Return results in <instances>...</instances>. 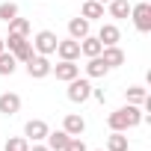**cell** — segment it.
I'll return each instance as SVG.
<instances>
[{
    "instance_id": "obj_5",
    "label": "cell",
    "mask_w": 151,
    "mask_h": 151,
    "mask_svg": "<svg viewBox=\"0 0 151 151\" xmlns=\"http://www.w3.org/2000/svg\"><path fill=\"white\" fill-rule=\"evenodd\" d=\"M50 59L47 56H42V53H33L30 59H27V74H30V77H36V80H42V77H47V74H50Z\"/></svg>"
},
{
    "instance_id": "obj_27",
    "label": "cell",
    "mask_w": 151,
    "mask_h": 151,
    "mask_svg": "<svg viewBox=\"0 0 151 151\" xmlns=\"http://www.w3.org/2000/svg\"><path fill=\"white\" fill-rule=\"evenodd\" d=\"M92 98H95V101H101V104H104V101H107V92H104V89H92Z\"/></svg>"
},
{
    "instance_id": "obj_6",
    "label": "cell",
    "mask_w": 151,
    "mask_h": 151,
    "mask_svg": "<svg viewBox=\"0 0 151 151\" xmlns=\"http://www.w3.org/2000/svg\"><path fill=\"white\" fill-rule=\"evenodd\" d=\"M130 18H133V24H136L139 33H148V30H151V3H136V6H130Z\"/></svg>"
},
{
    "instance_id": "obj_18",
    "label": "cell",
    "mask_w": 151,
    "mask_h": 151,
    "mask_svg": "<svg viewBox=\"0 0 151 151\" xmlns=\"http://www.w3.org/2000/svg\"><path fill=\"white\" fill-rule=\"evenodd\" d=\"M101 42H98V36H86V39H80V53L83 56H98L101 53Z\"/></svg>"
},
{
    "instance_id": "obj_9",
    "label": "cell",
    "mask_w": 151,
    "mask_h": 151,
    "mask_svg": "<svg viewBox=\"0 0 151 151\" xmlns=\"http://www.w3.org/2000/svg\"><path fill=\"white\" fill-rule=\"evenodd\" d=\"M50 74H56V80H74V77H77V74H80V65H74L71 59H62L59 65H53L50 68Z\"/></svg>"
},
{
    "instance_id": "obj_31",
    "label": "cell",
    "mask_w": 151,
    "mask_h": 151,
    "mask_svg": "<svg viewBox=\"0 0 151 151\" xmlns=\"http://www.w3.org/2000/svg\"><path fill=\"white\" fill-rule=\"evenodd\" d=\"M95 151H104V148H95Z\"/></svg>"
},
{
    "instance_id": "obj_12",
    "label": "cell",
    "mask_w": 151,
    "mask_h": 151,
    "mask_svg": "<svg viewBox=\"0 0 151 151\" xmlns=\"http://www.w3.org/2000/svg\"><path fill=\"white\" fill-rule=\"evenodd\" d=\"M18 110H21V98L15 92H3L0 95V113L3 116H15Z\"/></svg>"
},
{
    "instance_id": "obj_26",
    "label": "cell",
    "mask_w": 151,
    "mask_h": 151,
    "mask_svg": "<svg viewBox=\"0 0 151 151\" xmlns=\"http://www.w3.org/2000/svg\"><path fill=\"white\" fill-rule=\"evenodd\" d=\"M65 151H89V148H86V142H83L80 136H71L68 145H65Z\"/></svg>"
},
{
    "instance_id": "obj_21",
    "label": "cell",
    "mask_w": 151,
    "mask_h": 151,
    "mask_svg": "<svg viewBox=\"0 0 151 151\" xmlns=\"http://www.w3.org/2000/svg\"><path fill=\"white\" fill-rule=\"evenodd\" d=\"M124 95H127V104H145V98H148V92H145V86H127L124 89Z\"/></svg>"
},
{
    "instance_id": "obj_30",
    "label": "cell",
    "mask_w": 151,
    "mask_h": 151,
    "mask_svg": "<svg viewBox=\"0 0 151 151\" xmlns=\"http://www.w3.org/2000/svg\"><path fill=\"white\" fill-rule=\"evenodd\" d=\"M98 3H110V0H98Z\"/></svg>"
},
{
    "instance_id": "obj_1",
    "label": "cell",
    "mask_w": 151,
    "mask_h": 151,
    "mask_svg": "<svg viewBox=\"0 0 151 151\" xmlns=\"http://www.w3.org/2000/svg\"><path fill=\"white\" fill-rule=\"evenodd\" d=\"M148 119L151 116H145L136 104H127V107H119L116 113H110L107 124H110V130H130V127H136V124H142Z\"/></svg>"
},
{
    "instance_id": "obj_16",
    "label": "cell",
    "mask_w": 151,
    "mask_h": 151,
    "mask_svg": "<svg viewBox=\"0 0 151 151\" xmlns=\"http://www.w3.org/2000/svg\"><path fill=\"white\" fill-rule=\"evenodd\" d=\"M107 71H110V65L101 59V53L98 56H89V62H86V74H89V77H104Z\"/></svg>"
},
{
    "instance_id": "obj_19",
    "label": "cell",
    "mask_w": 151,
    "mask_h": 151,
    "mask_svg": "<svg viewBox=\"0 0 151 151\" xmlns=\"http://www.w3.org/2000/svg\"><path fill=\"white\" fill-rule=\"evenodd\" d=\"M107 151H127V136L124 130H113L107 136Z\"/></svg>"
},
{
    "instance_id": "obj_23",
    "label": "cell",
    "mask_w": 151,
    "mask_h": 151,
    "mask_svg": "<svg viewBox=\"0 0 151 151\" xmlns=\"http://www.w3.org/2000/svg\"><path fill=\"white\" fill-rule=\"evenodd\" d=\"M110 15L113 18H127L130 15V3L127 0H110Z\"/></svg>"
},
{
    "instance_id": "obj_4",
    "label": "cell",
    "mask_w": 151,
    "mask_h": 151,
    "mask_svg": "<svg viewBox=\"0 0 151 151\" xmlns=\"http://www.w3.org/2000/svg\"><path fill=\"white\" fill-rule=\"evenodd\" d=\"M56 33H50V30H42V33H36V39H33V50L36 53H42V56H50V53H56Z\"/></svg>"
},
{
    "instance_id": "obj_2",
    "label": "cell",
    "mask_w": 151,
    "mask_h": 151,
    "mask_svg": "<svg viewBox=\"0 0 151 151\" xmlns=\"http://www.w3.org/2000/svg\"><path fill=\"white\" fill-rule=\"evenodd\" d=\"M6 42V47H9V53L18 59V62H27L36 50H33V42L27 39V36H9V39H3Z\"/></svg>"
},
{
    "instance_id": "obj_17",
    "label": "cell",
    "mask_w": 151,
    "mask_h": 151,
    "mask_svg": "<svg viewBox=\"0 0 151 151\" xmlns=\"http://www.w3.org/2000/svg\"><path fill=\"white\" fill-rule=\"evenodd\" d=\"M80 15L86 21H98V18H104V3H98V0H86L83 9H80Z\"/></svg>"
},
{
    "instance_id": "obj_25",
    "label": "cell",
    "mask_w": 151,
    "mask_h": 151,
    "mask_svg": "<svg viewBox=\"0 0 151 151\" xmlns=\"http://www.w3.org/2000/svg\"><path fill=\"white\" fill-rule=\"evenodd\" d=\"M15 15H18V3H0V21L9 24Z\"/></svg>"
},
{
    "instance_id": "obj_14",
    "label": "cell",
    "mask_w": 151,
    "mask_h": 151,
    "mask_svg": "<svg viewBox=\"0 0 151 151\" xmlns=\"http://www.w3.org/2000/svg\"><path fill=\"white\" fill-rule=\"evenodd\" d=\"M68 36L77 39V42L86 39V36H89V21H86L83 15H80V18H71V21H68Z\"/></svg>"
},
{
    "instance_id": "obj_13",
    "label": "cell",
    "mask_w": 151,
    "mask_h": 151,
    "mask_svg": "<svg viewBox=\"0 0 151 151\" xmlns=\"http://www.w3.org/2000/svg\"><path fill=\"white\" fill-rule=\"evenodd\" d=\"M101 59L110 65V68H116V65H122L124 62V50L119 47V45H110V47H101Z\"/></svg>"
},
{
    "instance_id": "obj_8",
    "label": "cell",
    "mask_w": 151,
    "mask_h": 151,
    "mask_svg": "<svg viewBox=\"0 0 151 151\" xmlns=\"http://www.w3.org/2000/svg\"><path fill=\"white\" fill-rule=\"evenodd\" d=\"M47 122H42V119H30L27 124H24V136L27 139H33V142H42L45 136H47Z\"/></svg>"
},
{
    "instance_id": "obj_7",
    "label": "cell",
    "mask_w": 151,
    "mask_h": 151,
    "mask_svg": "<svg viewBox=\"0 0 151 151\" xmlns=\"http://www.w3.org/2000/svg\"><path fill=\"white\" fill-rule=\"evenodd\" d=\"M56 53H59V59H80V42L77 39H59L56 42Z\"/></svg>"
},
{
    "instance_id": "obj_20",
    "label": "cell",
    "mask_w": 151,
    "mask_h": 151,
    "mask_svg": "<svg viewBox=\"0 0 151 151\" xmlns=\"http://www.w3.org/2000/svg\"><path fill=\"white\" fill-rule=\"evenodd\" d=\"M15 68H18V59H15L9 50H3V53H0V74L9 77V74H15Z\"/></svg>"
},
{
    "instance_id": "obj_28",
    "label": "cell",
    "mask_w": 151,
    "mask_h": 151,
    "mask_svg": "<svg viewBox=\"0 0 151 151\" xmlns=\"http://www.w3.org/2000/svg\"><path fill=\"white\" fill-rule=\"evenodd\" d=\"M30 151H50L47 145H30Z\"/></svg>"
},
{
    "instance_id": "obj_10",
    "label": "cell",
    "mask_w": 151,
    "mask_h": 151,
    "mask_svg": "<svg viewBox=\"0 0 151 151\" xmlns=\"http://www.w3.org/2000/svg\"><path fill=\"white\" fill-rule=\"evenodd\" d=\"M62 130H65L68 136H80V133L86 130V122H83V116H77V113H68V116L62 119Z\"/></svg>"
},
{
    "instance_id": "obj_3",
    "label": "cell",
    "mask_w": 151,
    "mask_h": 151,
    "mask_svg": "<svg viewBox=\"0 0 151 151\" xmlns=\"http://www.w3.org/2000/svg\"><path fill=\"white\" fill-rule=\"evenodd\" d=\"M89 98H92V83L89 80H80V77L68 80V101L71 104H83Z\"/></svg>"
},
{
    "instance_id": "obj_11",
    "label": "cell",
    "mask_w": 151,
    "mask_h": 151,
    "mask_svg": "<svg viewBox=\"0 0 151 151\" xmlns=\"http://www.w3.org/2000/svg\"><path fill=\"white\" fill-rule=\"evenodd\" d=\"M119 39H122V33H119V27H116V24H101V30H98V42H101L104 47L119 45Z\"/></svg>"
},
{
    "instance_id": "obj_24",
    "label": "cell",
    "mask_w": 151,
    "mask_h": 151,
    "mask_svg": "<svg viewBox=\"0 0 151 151\" xmlns=\"http://www.w3.org/2000/svg\"><path fill=\"white\" fill-rule=\"evenodd\" d=\"M6 151H30V139L27 136H9L6 139Z\"/></svg>"
},
{
    "instance_id": "obj_15",
    "label": "cell",
    "mask_w": 151,
    "mask_h": 151,
    "mask_svg": "<svg viewBox=\"0 0 151 151\" xmlns=\"http://www.w3.org/2000/svg\"><path fill=\"white\" fill-rule=\"evenodd\" d=\"M45 139H47V148H50V151H65V145H68V139H71V136H68L65 130H53V133L47 130V136H45Z\"/></svg>"
},
{
    "instance_id": "obj_29",
    "label": "cell",
    "mask_w": 151,
    "mask_h": 151,
    "mask_svg": "<svg viewBox=\"0 0 151 151\" xmlns=\"http://www.w3.org/2000/svg\"><path fill=\"white\" fill-rule=\"evenodd\" d=\"M3 50H6V42H3V39H0V53H3Z\"/></svg>"
},
{
    "instance_id": "obj_22",
    "label": "cell",
    "mask_w": 151,
    "mask_h": 151,
    "mask_svg": "<svg viewBox=\"0 0 151 151\" xmlns=\"http://www.w3.org/2000/svg\"><path fill=\"white\" fill-rule=\"evenodd\" d=\"M27 33H30V21L15 15V18L9 21V36H27Z\"/></svg>"
}]
</instances>
